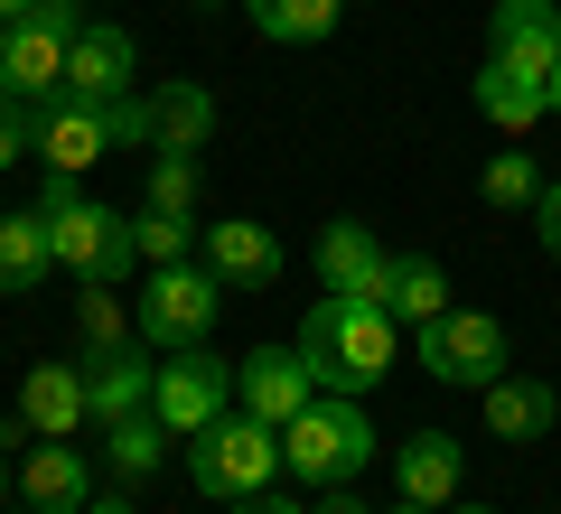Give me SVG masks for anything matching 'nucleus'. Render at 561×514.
Returning <instances> with one entry per match:
<instances>
[{
  "label": "nucleus",
  "instance_id": "f8f14e48",
  "mask_svg": "<svg viewBox=\"0 0 561 514\" xmlns=\"http://www.w3.org/2000/svg\"><path fill=\"white\" fill-rule=\"evenodd\" d=\"M468 103H478L505 140H524L542 113H552V76H534V66H515V57H486L478 76H468Z\"/></svg>",
  "mask_w": 561,
  "mask_h": 514
},
{
  "label": "nucleus",
  "instance_id": "e433bc0d",
  "mask_svg": "<svg viewBox=\"0 0 561 514\" xmlns=\"http://www.w3.org/2000/svg\"><path fill=\"white\" fill-rule=\"evenodd\" d=\"M383 514H431V505H412V495H393V505H383Z\"/></svg>",
  "mask_w": 561,
  "mask_h": 514
},
{
  "label": "nucleus",
  "instance_id": "ddd939ff",
  "mask_svg": "<svg viewBox=\"0 0 561 514\" xmlns=\"http://www.w3.org/2000/svg\"><path fill=\"white\" fill-rule=\"evenodd\" d=\"M84 421H94L84 365H28V375H20V431L28 439H76Z\"/></svg>",
  "mask_w": 561,
  "mask_h": 514
},
{
  "label": "nucleus",
  "instance_id": "7ed1b4c3",
  "mask_svg": "<svg viewBox=\"0 0 561 514\" xmlns=\"http://www.w3.org/2000/svg\"><path fill=\"white\" fill-rule=\"evenodd\" d=\"M38 216H47V235H57V262H66L76 281H122V272L140 262L131 216L94 206L76 179H57V169H47V187H38Z\"/></svg>",
  "mask_w": 561,
  "mask_h": 514
},
{
  "label": "nucleus",
  "instance_id": "f704fd0d",
  "mask_svg": "<svg viewBox=\"0 0 561 514\" xmlns=\"http://www.w3.org/2000/svg\"><path fill=\"white\" fill-rule=\"evenodd\" d=\"M84 514H131V495H94V505H84Z\"/></svg>",
  "mask_w": 561,
  "mask_h": 514
},
{
  "label": "nucleus",
  "instance_id": "a211bd4d",
  "mask_svg": "<svg viewBox=\"0 0 561 514\" xmlns=\"http://www.w3.org/2000/svg\"><path fill=\"white\" fill-rule=\"evenodd\" d=\"M486 57H515V66H534V76H552L561 66V0H496Z\"/></svg>",
  "mask_w": 561,
  "mask_h": 514
},
{
  "label": "nucleus",
  "instance_id": "a19ab883",
  "mask_svg": "<svg viewBox=\"0 0 561 514\" xmlns=\"http://www.w3.org/2000/svg\"><path fill=\"white\" fill-rule=\"evenodd\" d=\"M0 514H10V505H0Z\"/></svg>",
  "mask_w": 561,
  "mask_h": 514
},
{
  "label": "nucleus",
  "instance_id": "6e6552de",
  "mask_svg": "<svg viewBox=\"0 0 561 514\" xmlns=\"http://www.w3.org/2000/svg\"><path fill=\"white\" fill-rule=\"evenodd\" d=\"M421 375H440V384H496L505 375V328L486 309H440L431 328H421Z\"/></svg>",
  "mask_w": 561,
  "mask_h": 514
},
{
  "label": "nucleus",
  "instance_id": "2eb2a0df",
  "mask_svg": "<svg viewBox=\"0 0 561 514\" xmlns=\"http://www.w3.org/2000/svg\"><path fill=\"white\" fill-rule=\"evenodd\" d=\"M131 66H140L131 28H113V20H84L76 57H66V94H76V103H122V94H131Z\"/></svg>",
  "mask_w": 561,
  "mask_h": 514
},
{
  "label": "nucleus",
  "instance_id": "5701e85b",
  "mask_svg": "<svg viewBox=\"0 0 561 514\" xmlns=\"http://www.w3.org/2000/svg\"><path fill=\"white\" fill-rule=\"evenodd\" d=\"M150 122H160V150H206L216 140V94L206 84H160L150 94Z\"/></svg>",
  "mask_w": 561,
  "mask_h": 514
},
{
  "label": "nucleus",
  "instance_id": "bb28decb",
  "mask_svg": "<svg viewBox=\"0 0 561 514\" xmlns=\"http://www.w3.org/2000/svg\"><path fill=\"white\" fill-rule=\"evenodd\" d=\"M131 235H140V262L160 272V262H187V243L206 225H197V206H150V216H131Z\"/></svg>",
  "mask_w": 561,
  "mask_h": 514
},
{
  "label": "nucleus",
  "instance_id": "58836bf2",
  "mask_svg": "<svg viewBox=\"0 0 561 514\" xmlns=\"http://www.w3.org/2000/svg\"><path fill=\"white\" fill-rule=\"evenodd\" d=\"M0 495H10V449H0Z\"/></svg>",
  "mask_w": 561,
  "mask_h": 514
},
{
  "label": "nucleus",
  "instance_id": "473e14b6",
  "mask_svg": "<svg viewBox=\"0 0 561 514\" xmlns=\"http://www.w3.org/2000/svg\"><path fill=\"white\" fill-rule=\"evenodd\" d=\"M225 514H309V505H300V495H272V487H262V495H234Z\"/></svg>",
  "mask_w": 561,
  "mask_h": 514
},
{
  "label": "nucleus",
  "instance_id": "dca6fc26",
  "mask_svg": "<svg viewBox=\"0 0 561 514\" xmlns=\"http://www.w3.org/2000/svg\"><path fill=\"white\" fill-rule=\"evenodd\" d=\"M280 235L262 216H225V225H206V272L225 281V290H262V281H280Z\"/></svg>",
  "mask_w": 561,
  "mask_h": 514
},
{
  "label": "nucleus",
  "instance_id": "f03ea898",
  "mask_svg": "<svg viewBox=\"0 0 561 514\" xmlns=\"http://www.w3.org/2000/svg\"><path fill=\"white\" fill-rule=\"evenodd\" d=\"M375 421H365V402L356 393H319L290 431H280V477H300L309 495L319 487H356L365 468H375Z\"/></svg>",
  "mask_w": 561,
  "mask_h": 514
},
{
  "label": "nucleus",
  "instance_id": "72a5a7b5",
  "mask_svg": "<svg viewBox=\"0 0 561 514\" xmlns=\"http://www.w3.org/2000/svg\"><path fill=\"white\" fill-rule=\"evenodd\" d=\"M309 514H365V505H356L346 487H319V495H309Z\"/></svg>",
  "mask_w": 561,
  "mask_h": 514
},
{
  "label": "nucleus",
  "instance_id": "2f4dec72",
  "mask_svg": "<svg viewBox=\"0 0 561 514\" xmlns=\"http://www.w3.org/2000/svg\"><path fill=\"white\" fill-rule=\"evenodd\" d=\"M534 225H542V243L561 253V179H542V197H534Z\"/></svg>",
  "mask_w": 561,
  "mask_h": 514
},
{
  "label": "nucleus",
  "instance_id": "ea45409f",
  "mask_svg": "<svg viewBox=\"0 0 561 514\" xmlns=\"http://www.w3.org/2000/svg\"><path fill=\"white\" fill-rule=\"evenodd\" d=\"M552 113H561V66H552Z\"/></svg>",
  "mask_w": 561,
  "mask_h": 514
},
{
  "label": "nucleus",
  "instance_id": "9d476101",
  "mask_svg": "<svg viewBox=\"0 0 561 514\" xmlns=\"http://www.w3.org/2000/svg\"><path fill=\"white\" fill-rule=\"evenodd\" d=\"M28 150H38L57 179H84V169H103V159H113V113H103V103L57 94V103H38V132H28Z\"/></svg>",
  "mask_w": 561,
  "mask_h": 514
},
{
  "label": "nucleus",
  "instance_id": "b1692460",
  "mask_svg": "<svg viewBox=\"0 0 561 514\" xmlns=\"http://www.w3.org/2000/svg\"><path fill=\"white\" fill-rule=\"evenodd\" d=\"M243 10H253V28L272 47H319L328 28L346 20V0H243Z\"/></svg>",
  "mask_w": 561,
  "mask_h": 514
},
{
  "label": "nucleus",
  "instance_id": "f3484780",
  "mask_svg": "<svg viewBox=\"0 0 561 514\" xmlns=\"http://www.w3.org/2000/svg\"><path fill=\"white\" fill-rule=\"evenodd\" d=\"M150 384H160V346H103L94 365H84V393H94V431L103 421H131V412H150Z\"/></svg>",
  "mask_w": 561,
  "mask_h": 514
},
{
  "label": "nucleus",
  "instance_id": "c85d7f7f",
  "mask_svg": "<svg viewBox=\"0 0 561 514\" xmlns=\"http://www.w3.org/2000/svg\"><path fill=\"white\" fill-rule=\"evenodd\" d=\"M150 206H197V150H150Z\"/></svg>",
  "mask_w": 561,
  "mask_h": 514
},
{
  "label": "nucleus",
  "instance_id": "393cba45",
  "mask_svg": "<svg viewBox=\"0 0 561 514\" xmlns=\"http://www.w3.org/2000/svg\"><path fill=\"white\" fill-rule=\"evenodd\" d=\"M169 439H179V431H169L160 412H131V421H103V458H113L122 477H150V468H160V458H169Z\"/></svg>",
  "mask_w": 561,
  "mask_h": 514
},
{
  "label": "nucleus",
  "instance_id": "f257e3e1",
  "mask_svg": "<svg viewBox=\"0 0 561 514\" xmlns=\"http://www.w3.org/2000/svg\"><path fill=\"white\" fill-rule=\"evenodd\" d=\"M393 328L402 318L393 309H375V299H309V318H300V356H309V375H319V393H375L383 375H393Z\"/></svg>",
  "mask_w": 561,
  "mask_h": 514
},
{
  "label": "nucleus",
  "instance_id": "20e7f679",
  "mask_svg": "<svg viewBox=\"0 0 561 514\" xmlns=\"http://www.w3.org/2000/svg\"><path fill=\"white\" fill-rule=\"evenodd\" d=\"M76 38H84V10H76V0H38V10H20V20L0 28V94L28 103V113H38V103H57Z\"/></svg>",
  "mask_w": 561,
  "mask_h": 514
},
{
  "label": "nucleus",
  "instance_id": "0eeeda50",
  "mask_svg": "<svg viewBox=\"0 0 561 514\" xmlns=\"http://www.w3.org/2000/svg\"><path fill=\"white\" fill-rule=\"evenodd\" d=\"M150 412H160L179 439H197L206 421L234 412V365L206 356V346H169V356H160V384H150Z\"/></svg>",
  "mask_w": 561,
  "mask_h": 514
},
{
  "label": "nucleus",
  "instance_id": "c756f323",
  "mask_svg": "<svg viewBox=\"0 0 561 514\" xmlns=\"http://www.w3.org/2000/svg\"><path fill=\"white\" fill-rule=\"evenodd\" d=\"M113 113V150H160V122H150V94H122V103H103Z\"/></svg>",
  "mask_w": 561,
  "mask_h": 514
},
{
  "label": "nucleus",
  "instance_id": "aec40b11",
  "mask_svg": "<svg viewBox=\"0 0 561 514\" xmlns=\"http://www.w3.org/2000/svg\"><path fill=\"white\" fill-rule=\"evenodd\" d=\"M552 421H561V393L542 375H496V384H486V431H496L505 449H534Z\"/></svg>",
  "mask_w": 561,
  "mask_h": 514
},
{
  "label": "nucleus",
  "instance_id": "423d86ee",
  "mask_svg": "<svg viewBox=\"0 0 561 514\" xmlns=\"http://www.w3.org/2000/svg\"><path fill=\"white\" fill-rule=\"evenodd\" d=\"M216 309H225V281L206 272V262H160L150 272V290H140V346H206V328H216Z\"/></svg>",
  "mask_w": 561,
  "mask_h": 514
},
{
  "label": "nucleus",
  "instance_id": "9b49d317",
  "mask_svg": "<svg viewBox=\"0 0 561 514\" xmlns=\"http://www.w3.org/2000/svg\"><path fill=\"white\" fill-rule=\"evenodd\" d=\"M319 281H328L337 299H375V309H383V290H393V253L375 243V225L337 216V225L319 235Z\"/></svg>",
  "mask_w": 561,
  "mask_h": 514
},
{
  "label": "nucleus",
  "instance_id": "412c9836",
  "mask_svg": "<svg viewBox=\"0 0 561 514\" xmlns=\"http://www.w3.org/2000/svg\"><path fill=\"white\" fill-rule=\"evenodd\" d=\"M47 272H57V235H47V216H38V206L0 216V299H28Z\"/></svg>",
  "mask_w": 561,
  "mask_h": 514
},
{
  "label": "nucleus",
  "instance_id": "7c9ffc66",
  "mask_svg": "<svg viewBox=\"0 0 561 514\" xmlns=\"http://www.w3.org/2000/svg\"><path fill=\"white\" fill-rule=\"evenodd\" d=\"M28 132H38V113H28V103H10V94H0V169H20Z\"/></svg>",
  "mask_w": 561,
  "mask_h": 514
},
{
  "label": "nucleus",
  "instance_id": "4468645a",
  "mask_svg": "<svg viewBox=\"0 0 561 514\" xmlns=\"http://www.w3.org/2000/svg\"><path fill=\"white\" fill-rule=\"evenodd\" d=\"M20 505L28 514H84V505H94V468H84L76 439H38V449H20Z\"/></svg>",
  "mask_w": 561,
  "mask_h": 514
},
{
  "label": "nucleus",
  "instance_id": "1a4fd4ad",
  "mask_svg": "<svg viewBox=\"0 0 561 514\" xmlns=\"http://www.w3.org/2000/svg\"><path fill=\"white\" fill-rule=\"evenodd\" d=\"M234 402L253 421H272V431H290V421L319 402V375H309L300 346H253V356L234 365Z\"/></svg>",
  "mask_w": 561,
  "mask_h": 514
},
{
  "label": "nucleus",
  "instance_id": "4c0bfd02",
  "mask_svg": "<svg viewBox=\"0 0 561 514\" xmlns=\"http://www.w3.org/2000/svg\"><path fill=\"white\" fill-rule=\"evenodd\" d=\"M440 514H496V505H440Z\"/></svg>",
  "mask_w": 561,
  "mask_h": 514
},
{
  "label": "nucleus",
  "instance_id": "6ab92c4d",
  "mask_svg": "<svg viewBox=\"0 0 561 514\" xmlns=\"http://www.w3.org/2000/svg\"><path fill=\"white\" fill-rule=\"evenodd\" d=\"M459 477H468V458H459V439H449V431H412L393 449V495H412V505H431V514L459 495Z\"/></svg>",
  "mask_w": 561,
  "mask_h": 514
},
{
  "label": "nucleus",
  "instance_id": "c9c22d12",
  "mask_svg": "<svg viewBox=\"0 0 561 514\" xmlns=\"http://www.w3.org/2000/svg\"><path fill=\"white\" fill-rule=\"evenodd\" d=\"M20 10H38V0H0V28H10V20H20Z\"/></svg>",
  "mask_w": 561,
  "mask_h": 514
},
{
  "label": "nucleus",
  "instance_id": "39448f33",
  "mask_svg": "<svg viewBox=\"0 0 561 514\" xmlns=\"http://www.w3.org/2000/svg\"><path fill=\"white\" fill-rule=\"evenodd\" d=\"M187 477H197V495H216V505H234V495H262L280 477V431L272 421H253L234 402L225 421H206L197 449H187Z\"/></svg>",
  "mask_w": 561,
  "mask_h": 514
},
{
  "label": "nucleus",
  "instance_id": "cd10ccee",
  "mask_svg": "<svg viewBox=\"0 0 561 514\" xmlns=\"http://www.w3.org/2000/svg\"><path fill=\"white\" fill-rule=\"evenodd\" d=\"M534 197H542V169L524 150H496L486 159V206H505V216H534Z\"/></svg>",
  "mask_w": 561,
  "mask_h": 514
},
{
  "label": "nucleus",
  "instance_id": "4be33fe9",
  "mask_svg": "<svg viewBox=\"0 0 561 514\" xmlns=\"http://www.w3.org/2000/svg\"><path fill=\"white\" fill-rule=\"evenodd\" d=\"M383 309H393L402 328H431V318L459 309V299H449V272L431 253H393V290H383Z\"/></svg>",
  "mask_w": 561,
  "mask_h": 514
},
{
  "label": "nucleus",
  "instance_id": "a878e982",
  "mask_svg": "<svg viewBox=\"0 0 561 514\" xmlns=\"http://www.w3.org/2000/svg\"><path fill=\"white\" fill-rule=\"evenodd\" d=\"M76 328H84V346L103 356V346H131V336H140V318L122 309V290H113V281H84V290H76Z\"/></svg>",
  "mask_w": 561,
  "mask_h": 514
}]
</instances>
